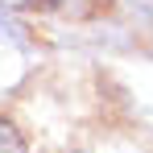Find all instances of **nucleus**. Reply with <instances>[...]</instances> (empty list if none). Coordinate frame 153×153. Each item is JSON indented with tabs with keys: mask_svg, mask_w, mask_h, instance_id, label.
Returning a JSON list of instances; mask_svg holds the SVG:
<instances>
[{
	"mask_svg": "<svg viewBox=\"0 0 153 153\" xmlns=\"http://www.w3.org/2000/svg\"><path fill=\"white\" fill-rule=\"evenodd\" d=\"M0 153H25V137L13 120H0Z\"/></svg>",
	"mask_w": 153,
	"mask_h": 153,
	"instance_id": "nucleus-1",
	"label": "nucleus"
}]
</instances>
